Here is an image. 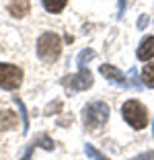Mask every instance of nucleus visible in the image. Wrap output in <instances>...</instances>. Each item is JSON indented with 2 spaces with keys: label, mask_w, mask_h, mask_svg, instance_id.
<instances>
[{
  "label": "nucleus",
  "mask_w": 154,
  "mask_h": 160,
  "mask_svg": "<svg viewBox=\"0 0 154 160\" xmlns=\"http://www.w3.org/2000/svg\"><path fill=\"white\" fill-rule=\"evenodd\" d=\"M109 119V105L105 101H93L82 107V121L86 129H99Z\"/></svg>",
  "instance_id": "f257e3e1"
},
{
  "label": "nucleus",
  "mask_w": 154,
  "mask_h": 160,
  "mask_svg": "<svg viewBox=\"0 0 154 160\" xmlns=\"http://www.w3.org/2000/svg\"><path fill=\"white\" fill-rule=\"evenodd\" d=\"M60 53H62V39H60V35L47 31V33H43L41 37H39V41H37V56L41 58L43 62H56L58 58H60Z\"/></svg>",
  "instance_id": "f03ea898"
},
{
  "label": "nucleus",
  "mask_w": 154,
  "mask_h": 160,
  "mask_svg": "<svg viewBox=\"0 0 154 160\" xmlns=\"http://www.w3.org/2000/svg\"><path fill=\"white\" fill-rule=\"evenodd\" d=\"M121 113H123V119L134 129H144L148 125V111H146V107L140 101H136V99L126 101L123 107H121Z\"/></svg>",
  "instance_id": "7ed1b4c3"
},
{
  "label": "nucleus",
  "mask_w": 154,
  "mask_h": 160,
  "mask_svg": "<svg viewBox=\"0 0 154 160\" xmlns=\"http://www.w3.org/2000/svg\"><path fill=\"white\" fill-rule=\"evenodd\" d=\"M23 84V70L14 64H0V88L17 90Z\"/></svg>",
  "instance_id": "20e7f679"
},
{
  "label": "nucleus",
  "mask_w": 154,
  "mask_h": 160,
  "mask_svg": "<svg viewBox=\"0 0 154 160\" xmlns=\"http://www.w3.org/2000/svg\"><path fill=\"white\" fill-rule=\"evenodd\" d=\"M93 74H90V70H86V68H80L78 74L74 76H66L64 80H62V84H64L66 92L68 94H74L78 92V90H86L93 86Z\"/></svg>",
  "instance_id": "39448f33"
},
{
  "label": "nucleus",
  "mask_w": 154,
  "mask_h": 160,
  "mask_svg": "<svg viewBox=\"0 0 154 160\" xmlns=\"http://www.w3.org/2000/svg\"><path fill=\"white\" fill-rule=\"evenodd\" d=\"M99 72L103 74V78L111 80L113 84H117V86H127V78L119 70H117L115 66H111V64H103V66L99 68Z\"/></svg>",
  "instance_id": "423d86ee"
},
{
  "label": "nucleus",
  "mask_w": 154,
  "mask_h": 160,
  "mask_svg": "<svg viewBox=\"0 0 154 160\" xmlns=\"http://www.w3.org/2000/svg\"><path fill=\"white\" fill-rule=\"evenodd\" d=\"M37 146L45 148V150H54V140H51V138L47 136V133H41V136H39L37 140L31 142V144L27 146V152H25V156H23L21 160H31V154H33V150H35Z\"/></svg>",
  "instance_id": "0eeeda50"
},
{
  "label": "nucleus",
  "mask_w": 154,
  "mask_h": 160,
  "mask_svg": "<svg viewBox=\"0 0 154 160\" xmlns=\"http://www.w3.org/2000/svg\"><path fill=\"white\" fill-rule=\"evenodd\" d=\"M19 125V115L14 113L13 109L0 111V132H10Z\"/></svg>",
  "instance_id": "6e6552de"
},
{
  "label": "nucleus",
  "mask_w": 154,
  "mask_h": 160,
  "mask_svg": "<svg viewBox=\"0 0 154 160\" xmlns=\"http://www.w3.org/2000/svg\"><path fill=\"white\" fill-rule=\"evenodd\" d=\"M29 10H31L29 0H10V4H8V12L13 14L14 19H23V17H27Z\"/></svg>",
  "instance_id": "1a4fd4ad"
},
{
  "label": "nucleus",
  "mask_w": 154,
  "mask_h": 160,
  "mask_svg": "<svg viewBox=\"0 0 154 160\" xmlns=\"http://www.w3.org/2000/svg\"><path fill=\"white\" fill-rule=\"evenodd\" d=\"M138 60L142 62H148L154 58V37H146L144 41L140 43V47H138Z\"/></svg>",
  "instance_id": "9d476101"
},
{
  "label": "nucleus",
  "mask_w": 154,
  "mask_h": 160,
  "mask_svg": "<svg viewBox=\"0 0 154 160\" xmlns=\"http://www.w3.org/2000/svg\"><path fill=\"white\" fill-rule=\"evenodd\" d=\"M41 2H43V8L51 14L62 12L66 8V4H68V0H41Z\"/></svg>",
  "instance_id": "9b49d317"
},
{
  "label": "nucleus",
  "mask_w": 154,
  "mask_h": 160,
  "mask_svg": "<svg viewBox=\"0 0 154 160\" xmlns=\"http://www.w3.org/2000/svg\"><path fill=\"white\" fill-rule=\"evenodd\" d=\"M142 80L146 82V86L154 88V62H150L142 68Z\"/></svg>",
  "instance_id": "f8f14e48"
},
{
  "label": "nucleus",
  "mask_w": 154,
  "mask_h": 160,
  "mask_svg": "<svg viewBox=\"0 0 154 160\" xmlns=\"http://www.w3.org/2000/svg\"><path fill=\"white\" fill-rule=\"evenodd\" d=\"M95 58V52L93 49H82V52H80V56H78V60H76V64H78V68H86V62H90Z\"/></svg>",
  "instance_id": "ddd939ff"
},
{
  "label": "nucleus",
  "mask_w": 154,
  "mask_h": 160,
  "mask_svg": "<svg viewBox=\"0 0 154 160\" xmlns=\"http://www.w3.org/2000/svg\"><path fill=\"white\" fill-rule=\"evenodd\" d=\"M84 152H86V156H89V158H93V160H109L107 156L101 154V152H99L95 146H90V144H86V146H84Z\"/></svg>",
  "instance_id": "4468645a"
},
{
  "label": "nucleus",
  "mask_w": 154,
  "mask_h": 160,
  "mask_svg": "<svg viewBox=\"0 0 154 160\" xmlns=\"http://www.w3.org/2000/svg\"><path fill=\"white\" fill-rule=\"evenodd\" d=\"M62 111V101H51L45 109V117H51L54 113H60Z\"/></svg>",
  "instance_id": "2eb2a0df"
},
{
  "label": "nucleus",
  "mask_w": 154,
  "mask_h": 160,
  "mask_svg": "<svg viewBox=\"0 0 154 160\" xmlns=\"http://www.w3.org/2000/svg\"><path fill=\"white\" fill-rule=\"evenodd\" d=\"M14 103L19 105V109H21V113H23V127H25V132H27V127H29V119H27V109H25V105H23V101L19 99V97H14Z\"/></svg>",
  "instance_id": "dca6fc26"
},
{
  "label": "nucleus",
  "mask_w": 154,
  "mask_h": 160,
  "mask_svg": "<svg viewBox=\"0 0 154 160\" xmlns=\"http://www.w3.org/2000/svg\"><path fill=\"white\" fill-rule=\"evenodd\" d=\"M130 160H154V150L144 152V154H138V156H134V158H130Z\"/></svg>",
  "instance_id": "f3484780"
},
{
  "label": "nucleus",
  "mask_w": 154,
  "mask_h": 160,
  "mask_svg": "<svg viewBox=\"0 0 154 160\" xmlns=\"http://www.w3.org/2000/svg\"><path fill=\"white\" fill-rule=\"evenodd\" d=\"M148 23H150V19L146 17V14H142V17H140V21H138V29H140V31H144V29L148 27Z\"/></svg>",
  "instance_id": "a211bd4d"
},
{
  "label": "nucleus",
  "mask_w": 154,
  "mask_h": 160,
  "mask_svg": "<svg viewBox=\"0 0 154 160\" xmlns=\"http://www.w3.org/2000/svg\"><path fill=\"white\" fill-rule=\"evenodd\" d=\"M123 12H126V0H119V4H117V17L121 19Z\"/></svg>",
  "instance_id": "6ab92c4d"
}]
</instances>
